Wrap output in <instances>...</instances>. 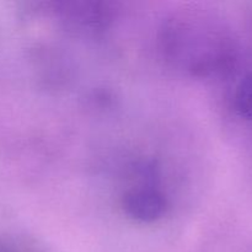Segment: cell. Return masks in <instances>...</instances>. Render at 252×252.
Segmentation results:
<instances>
[{
	"label": "cell",
	"instance_id": "1",
	"mask_svg": "<svg viewBox=\"0 0 252 252\" xmlns=\"http://www.w3.org/2000/svg\"><path fill=\"white\" fill-rule=\"evenodd\" d=\"M126 213L140 221H154L166 209V202L160 192L152 189H137L129 191L123 198Z\"/></svg>",
	"mask_w": 252,
	"mask_h": 252
},
{
	"label": "cell",
	"instance_id": "2",
	"mask_svg": "<svg viewBox=\"0 0 252 252\" xmlns=\"http://www.w3.org/2000/svg\"><path fill=\"white\" fill-rule=\"evenodd\" d=\"M235 106L240 116L246 120H252V73L248 74L239 85Z\"/></svg>",
	"mask_w": 252,
	"mask_h": 252
}]
</instances>
